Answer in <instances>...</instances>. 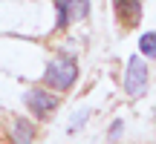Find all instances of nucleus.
Wrapping results in <instances>:
<instances>
[{"mask_svg": "<svg viewBox=\"0 0 156 144\" xmlns=\"http://www.w3.org/2000/svg\"><path fill=\"white\" fill-rule=\"evenodd\" d=\"M75 78H78V63H75V58H69V55H58V58H52V61L46 63L44 84H49V87L58 89V92L69 89V87L75 84Z\"/></svg>", "mask_w": 156, "mask_h": 144, "instance_id": "1", "label": "nucleus"}, {"mask_svg": "<svg viewBox=\"0 0 156 144\" xmlns=\"http://www.w3.org/2000/svg\"><path fill=\"white\" fill-rule=\"evenodd\" d=\"M124 92L130 98H142L147 92V63L139 55H130L127 72H124Z\"/></svg>", "mask_w": 156, "mask_h": 144, "instance_id": "2", "label": "nucleus"}, {"mask_svg": "<svg viewBox=\"0 0 156 144\" xmlns=\"http://www.w3.org/2000/svg\"><path fill=\"white\" fill-rule=\"evenodd\" d=\"M23 104L29 107L35 118H49L58 110V95H49L46 89H26L23 92Z\"/></svg>", "mask_w": 156, "mask_h": 144, "instance_id": "3", "label": "nucleus"}, {"mask_svg": "<svg viewBox=\"0 0 156 144\" xmlns=\"http://www.w3.org/2000/svg\"><path fill=\"white\" fill-rule=\"evenodd\" d=\"M58 9V26H67L69 20H84L90 15V3L87 0H55Z\"/></svg>", "mask_w": 156, "mask_h": 144, "instance_id": "4", "label": "nucleus"}, {"mask_svg": "<svg viewBox=\"0 0 156 144\" xmlns=\"http://www.w3.org/2000/svg\"><path fill=\"white\" fill-rule=\"evenodd\" d=\"M116 17L122 26H136L142 17V3L139 0H116Z\"/></svg>", "mask_w": 156, "mask_h": 144, "instance_id": "5", "label": "nucleus"}, {"mask_svg": "<svg viewBox=\"0 0 156 144\" xmlns=\"http://www.w3.org/2000/svg\"><path fill=\"white\" fill-rule=\"evenodd\" d=\"M12 135H15L17 141H32L35 139V127L26 121V118H17V121L12 124Z\"/></svg>", "mask_w": 156, "mask_h": 144, "instance_id": "6", "label": "nucleus"}, {"mask_svg": "<svg viewBox=\"0 0 156 144\" xmlns=\"http://www.w3.org/2000/svg\"><path fill=\"white\" fill-rule=\"evenodd\" d=\"M139 49H142V55H147V58H156V32H145L139 38Z\"/></svg>", "mask_w": 156, "mask_h": 144, "instance_id": "7", "label": "nucleus"}, {"mask_svg": "<svg viewBox=\"0 0 156 144\" xmlns=\"http://www.w3.org/2000/svg\"><path fill=\"white\" fill-rule=\"evenodd\" d=\"M87 115H90V110H78V112H75V121L69 124V130H73V133H75V130L81 127L84 121H87Z\"/></svg>", "mask_w": 156, "mask_h": 144, "instance_id": "8", "label": "nucleus"}, {"mask_svg": "<svg viewBox=\"0 0 156 144\" xmlns=\"http://www.w3.org/2000/svg\"><path fill=\"white\" fill-rule=\"evenodd\" d=\"M122 130H124V124H122V121H116V124L110 127V139H119V135H122Z\"/></svg>", "mask_w": 156, "mask_h": 144, "instance_id": "9", "label": "nucleus"}]
</instances>
